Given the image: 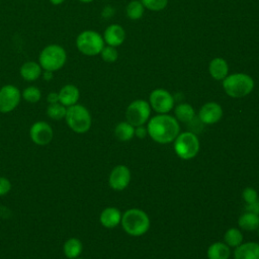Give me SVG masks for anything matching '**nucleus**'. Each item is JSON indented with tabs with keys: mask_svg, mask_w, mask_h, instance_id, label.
<instances>
[{
	"mask_svg": "<svg viewBox=\"0 0 259 259\" xmlns=\"http://www.w3.org/2000/svg\"><path fill=\"white\" fill-rule=\"evenodd\" d=\"M123 231L134 237L146 234L150 229V218L142 209L130 208L122 215L120 221Z\"/></svg>",
	"mask_w": 259,
	"mask_h": 259,
	"instance_id": "f03ea898",
	"label": "nucleus"
},
{
	"mask_svg": "<svg viewBox=\"0 0 259 259\" xmlns=\"http://www.w3.org/2000/svg\"><path fill=\"white\" fill-rule=\"evenodd\" d=\"M253 78L245 73H234L223 80V88L227 95L233 98H242L249 95L254 89Z\"/></svg>",
	"mask_w": 259,
	"mask_h": 259,
	"instance_id": "7ed1b4c3",
	"label": "nucleus"
},
{
	"mask_svg": "<svg viewBox=\"0 0 259 259\" xmlns=\"http://www.w3.org/2000/svg\"><path fill=\"white\" fill-rule=\"evenodd\" d=\"M234 259H259V243H242L235 248Z\"/></svg>",
	"mask_w": 259,
	"mask_h": 259,
	"instance_id": "dca6fc26",
	"label": "nucleus"
},
{
	"mask_svg": "<svg viewBox=\"0 0 259 259\" xmlns=\"http://www.w3.org/2000/svg\"><path fill=\"white\" fill-rule=\"evenodd\" d=\"M47 101H48L49 104L59 102V94H58V92H50L48 94V96H47Z\"/></svg>",
	"mask_w": 259,
	"mask_h": 259,
	"instance_id": "f704fd0d",
	"label": "nucleus"
},
{
	"mask_svg": "<svg viewBox=\"0 0 259 259\" xmlns=\"http://www.w3.org/2000/svg\"><path fill=\"white\" fill-rule=\"evenodd\" d=\"M131 181V171L124 165H117L115 166L108 178L109 186L116 191H121L127 187Z\"/></svg>",
	"mask_w": 259,
	"mask_h": 259,
	"instance_id": "f8f14e48",
	"label": "nucleus"
},
{
	"mask_svg": "<svg viewBox=\"0 0 259 259\" xmlns=\"http://www.w3.org/2000/svg\"><path fill=\"white\" fill-rule=\"evenodd\" d=\"M257 230H258V237H259V228Z\"/></svg>",
	"mask_w": 259,
	"mask_h": 259,
	"instance_id": "58836bf2",
	"label": "nucleus"
},
{
	"mask_svg": "<svg viewBox=\"0 0 259 259\" xmlns=\"http://www.w3.org/2000/svg\"><path fill=\"white\" fill-rule=\"evenodd\" d=\"M151 114V106L150 103L143 99H137L130 103L125 110L126 121L132 125L140 126L144 125Z\"/></svg>",
	"mask_w": 259,
	"mask_h": 259,
	"instance_id": "6e6552de",
	"label": "nucleus"
},
{
	"mask_svg": "<svg viewBox=\"0 0 259 259\" xmlns=\"http://www.w3.org/2000/svg\"><path fill=\"white\" fill-rule=\"evenodd\" d=\"M29 137L31 141L38 146H46L50 144L54 137L52 126L42 120L34 122L29 128Z\"/></svg>",
	"mask_w": 259,
	"mask_h": 259,
	"instance_id": "9b49d317",
	"label": "nucleus"
},
{
	"mask_svg": "<svg viewBox=\"0 0 259 259\" xmlns=\"http://www.w3.org/2000/svg\"><path fill=\"white\" fill-rule=\"evenodd\" d=\"M145 9L151 11H161L166 8L168 0H141Z\"/></svg>",
	"mask_w": 259,
	"mask_h": 259,
	"instance_id": "c756f323",
	"label": "nucleus"
},
{
	"mask_svg": "<svg viewBox=\"0 0 259 259\" xmlns=\"http://www.w3.org/2000/svg\"><path fill=\"white\" fill-rule=\"evenodd\" d=\"M121 212L118 208L113 207V206H109L104 208L99 217V221L101 223V225L104 228L107 229H112L115 228L117 225L120 224L121 221Z\"/></svg>",
	"mask_w": 259,
	"mask_h": 259,
	"instance_id": "f3484780",
	"label": "nucleus"
},
{
	"mask_svg": "<svg viewBox=\"0 0 259 259\" xmlns=\"http://www.w3.org/2000/svg\"><path fill=\"white\" fill-rule=\"evenodd\" d=\"M54 72H51V71H45V72H42V74H41V76H42V78L46 80V81H51L53 78H54V74H53Z\"/></svg>",
	"mask_w": 259,
	"mask_h": 259,
	"instance_id": "c9c22d12",
	"label": "nucleus"
},
{
	"mask_svg": "<svg viewBox=\"0 0 259 259\" xmlns=\"http://www.w3.org/2000/svg\"><path fill=\"white\" fill-rule=\"evenodd\" d=\"M144 11H145V7L142 4L141 0H132L125 8L126 15L132 20H138L142 18Z\"/></svg>",
	"mask_w": 259,
	"mask_h": 259,
	"instance_id": "a878e982",
	"label": "nucleus"
},
{
	"mask_svg": "<svg viewBox=\"0 0 259 259\" xmlns=\"http://www.w3.org/2000/svg\"><path fill=\"white\" fill-rule=\"evenodd\" d=\"M75 259H82V258H79V257H78V258H75Z\"/></svg>",
	"mask_w": 259,
	"mask_h": 259,
	"instance_id": "ea45409f",
	"label": "nucleus"
},
{
	"mask_svg": "<svg viewBox=\"0 0 259 259\" xmlns=\"http://www.w3.org/2000/svg\"><path fill=\"white\" fill-rule=\"evenodd\" d=\"M174 114L178 121L190 122L195 116V111L189 103H180L175 107Z\"/></svg>",
	"mask_w": 259,
	"mask_h": 259,
	"instance_id": "5701e85b",
	"label": "nucleus"
},
{
	"mask_svg": "<svg viewBox=\"0 0 259 259\" xmlns=\"http://www.w3.org/2000/svg\"><path fill=\"white\" fill-rule=\"evenodd\" d=\"M53 5H60L62 4L65 0H49Z\"/></svg>",
	"mask_w": 259,
	"mask_h": 259,
	"instance_id": "e433bc0d",
	"label": "nucleus"
},
{
	"mask_svg": "<svg viewBox=\"0 0 259 259\" xmlns=\"http://www.w3.org/2000/svg\"><path fill=\"white\" fill-rule=\"evenodd\" d=\"M149 101L151 108L160 114L168 113L174 107V97L169 91L163 88L154 89L150 93Z\"/></svg>",
	"mask_w": 259,
	"mask_h": 259,
	"instance_id": "1a4fd4ad",
	"label": "nucleus"
},
{
	"mask_svg": "<svg viewBox=\"0 0 259 259\" xmlns=\"http://www.w3.org/2000/svg\"><path fill=\"white\" fill-rule=\"evenodd\" d=\"M238 225L242 230L253 232L259 228V214L245 211L238 219Z\"/></svg>",
	"mask_w": 259,
	"mask_h": 259,
	"instance_id": "412c9836",
	"label": "nucleus"
},
{
	"mask_svg": "<svg viewBox=\"0 0 259 259\" xmlns=\"http://www.w3.org/2000/svg\"><path fill=\"white\" fill-rule=\"evenodd\" d=\"M223 117V108L217 102L204 103L199 111L198 118L204 124H213Z\"/></svg>",
	"mask_w": 259,
	"mask_h": 259,
	"instance_id": "ddd939ff",
	"label": "nucleus"
},
{
	"mask_svg": "<svg viewBox=\"0 0 259 259\" xmlns=\"http://www.w3.org/2000/svg\"><path fill=\"white\" fill-rule=\"evenodd\" d=\"M79 1L82 2V3H90V2H92L94 0H79Z\"/></svg>",
	"mask_w": 259,
	"mask_h": 259,
	"instance_id": "4c0bfd02",
	"label": "nucleus"
},
{
	"mask_svg": "<svg viewBox=\"0 0 259 259\" xmlns=\"http://www.w3.org/2000/svg\"><path fill=\"white\" fill-rule=\"evenodd\" d=\"M208 259H229L231 256V248L223 242L212 243L206 251Z\"/></svg>",
	"mask_w": 259,
	"mask_h": 259,
	"instance_id": "aec40b11",
	"label": "nucleus"
},
{
	"mask_svg": "<svg viewBox=\"0 0 259 259\" xmlns=\"http://www.w3.org/2000/svg\"><path fill=\"white\" fill-rule=\"evenodd\" d=\"M21 99L20 90L12 85L7 84L0 88V112L8 113L13 111Z\"/></svg>",
	"mask_w": 259,
	"mask_h": 259,
	"instance_id": "9d476101",
	"label": "nucleus"
},
{
	"mask_svg": "<svg viewBox=\"0 0 259 259\" xmlns=\"http://www.w3.org/2000/svg\"><path fill=\"white\" fill-rule=\"evenodd\" d=\"M104 39L100 33L95 30L87 29L80 32L76 38V47L78 51L89 57L99 55L104 48Z\"/></svg>",
	"mask_w": 259,
	"mask_h": 259,
	"instance_id": "423d86ee",
	"label": "nucleus"
},
{
	"mask_svg": "<svg viewBox=\"0 0 259 259\" xmlns=\"http://www.w3.org/2000/svg\"><path fill=\"white\" fill-rule=\"evenodd\" d=\"M115 137L121 142H127L135 136V126L127 121H121L114 128Z\"/></svg>",
	"mask_w": 259,
	"mask_h": 259,
	"instance_id": "b1692460",
	"label": "nucleus"
},
{
	"mask_svg": "<svg viewBox=\"0 0 259 259\" xmlns=\"http://www.w3.org/2000/svg\"><path fill=\"white\" fill-rule=\"evenodd\" d=\"M83 250L82 242L77 238H69L63 246V252L69 259L78 258Z\"/></svg>",
	"mask_w": 259,
	"mask_h": 259,
	"instance_id": "4be33fe9",
	"label": "nucleus"
},
{
	"mask_svg": "<svg viewBox=\"0 0 259 259\" xmlns=\"http://www.w3.org/2000/svg\"><path fill=\"white\" fill-rule=\"evenodd\" d=\"M148 135V130L147 127H144L143 125L136 126L135 127V136H137L140 139H144Z\"/></svg>",
	"mask_w": 259,
	"mask_h": 259,
	"instance_id": "473e14b6",
	"label": "nucleus"
},
{
	"mask_svg": "<svg viewBox=\"0 0 259 259\" xmlns=\"http://www.w3.org/2000/svg\"><path fill=\"white\" fill-rule=\"evenodd\" d=\"M100 56H101V59L104 62H106V63H113L118 58V52H117L115 47L106 46L100 52Z\"/></svg>",
	"mask_w": 259,
	"mask_h": 259,
	"instance_id": "c85d7f7f",
	"label": "nucleus"
},
{
	"mask_svg": "<svg viewBox=\"0 0 259 259\" xmlns=\"http://www.w3.org/2000/svg\"><path fill=\"white\" fill-rule=\"evenodd\" d=\"M65 120L68 126L77 134H84L91 127L92 118L89 110L82 104H74L67 107Z\"/></svg>",
	"mask_w": 259,
	"mask_h": 259,
	"instance_id": "39448f33",
	"label": "nucleus"
},
{
	"mask_svg": "<svg viewBox=\"0 0 259 259\" xmlns=\"http://www.w3.org/2000/svg\"><path fill=\"white\" fill-rule=\"evenodd\" d=\"M103 39L107 46L118 47L125 39V30L119 24L108 25L103 32Z\"/></svg>",
	"mask_w": 259,
	"mask_h": 259,
	"instance_id": "4468645a",
	"label": "nucleus"
},
{
	"mask_svg": "<svg viewBox=\"0 0 259 259\" xmlns=\"http://www.w3.org/2000/svg\"><path fill=\"white\" fill-rule=\"evenodd\" d=\"M67 112V107L60 102L49 104L47 107V115L55 120H61L65 118Z\"/></svg>",
	"mask_w": 259,
	"mask_h": 259,
	"instance_id": "bb28decb",
	"label": "nucleus"
},
{
	"mask_svg": "<svg viewBox=\"0 0 259 259\" xmlns=\"http://www.w3.org/2000/svg\"><path fill=\"white\" fill-rule=\"evenodd\" d=\"M199 140L197 136L191 132L179 133L174 140V151L176 155L183 160L194 158L199 152Z\"/></svg>",
	"mask_w": 259,
	"mask_h": 259,
	"instance_id": "0eeeda50",
	"label": "nucleus"
},
{
	"mask_svg": "<svg viewBox=\"0 0 259 259\" xmlns=\"http://www.w3.org/2000/svg\"><path fill=\"white\" fill-rule=\"evenodd\" d=\"M19 73L23 80L27 82H32L37 80L41 76L42 68L37 62L28 61L21 65Z\"/></svg>",
	"mask_w": 259,
	"mask_h": 259,
	"instance_id": "6ab92c4d",
	"label": "nucleus"
},
{
	"mask_svg": "<svg viewBox=\"0 0 259 259\" xmlns=\"http://www.w3.org/2000/svg\"><path fill=\"white\" fill-rule=\"evenodd\" d=\"M148 135L153 141L159 144H169L174 142L180 133L178 120L167 113L158 114L152 117L147 125Z\"/></svg>",
	"mask_w": 259,
	"mask_h": 259,
	"instance_id": "f257e3e1",
	"label": "nucleus"
},
{
	"mask_svg": "<svg viewBox=\"0 0 259 259\" xmlns=\"http://www.w3.org/2000/svg\"><path fill=\"white\" fill-rule=\"evenodd\" d=\"M246 211H250V212H254V213L259 214V200H257L253 203L247 204L246 205Z\"/></svg>",
	"mask_w": 259,
	"mask_h": 259,
	"instance_id": "72a5a7b5",
	"label": "nucleus"
},
{
	"mask_svg": "<svg viewBox=\"0 0 259 259\" xmlns=\"http://www.w3.org/2000/svg\"><path fill=\"white\" fill-rule=\"evenodd\" d=\"M11 189V182L8 178L0 176V196L6 195Z\"/></svg>",
	"mask_w": 259,
	"mask_h": 259,
	"instance_id": "2f4dec72",
	"label": "nucleus"
},
{
	"mask_svg": "<svg viewBox=\"0 0 259 259\" xmlns=\"http://www.w3.org/2000/svg\"><path fill=\"white\" fill-rule=\"evenodd\" d=\"M58 94L59 102L66 107L76 104L80 98V91L78 87L73 84H67L63 86L58 92Z\"/></svg>",
	"mask_w": 259,
	"mask_h": 259,
	"instance_id": "2eb2a0df",
	"label": "nucleus"
},
{
	"mask_svg": "<svg viewBox=\"0 0 259 259\" xmlns=\"http://www.w3.org/2000/svg\"><path fill=\"white\" fill-rule=\"evenodd\" d=\"M66 62V50L62 46L56 44L45 47L38 56V64L45 71H58L65 66Z\"/></svg>",
	"mask_w": 259,
	"mask_h": 259,
	"instance_id": "20e7f679",
	"label": "nucleus"
},
{
	"mask_svg": "<svg viewBox=\"0 0 259 259\" xmlns=\"http://www.w3.org/2000/svg\"><path fill=\"white\" fill-rule=\"evenodd\" d=\"M21 98L28 103H36L41 98V92L36 86H28L21 92Z\"/></svg>",
	"mask_w": 259,
	"mask_h": 259,
	"instance_id": "cd10ccee",
	"label": "nucleus"
},
{
	"mask_svg": "<svg viewBox=\"0 0 259 259\" xmlns=\"http://www.w3.org/2000/svg\"><path fill=\"white\" fill-rule=\"evenodd\" d=\"M208 72L214 80L223 81L229 73V66L227 61L220 57L212 59L208 65Z\"/></svg>",
	"mask_w": 259,
	"mask_h": 259,
	"instance_id": "a211bd4d",
	"label": "nucleus"
},
{
	"mask_svg": "<svg viewBox=\"0 0 259 259\" xmlns=\"http://www.w3.org/2000/svg\"><path fill=\"white\" fill-rule=\"evenodd\" d=\"M242 197L247 204H250L258 200V193L253 187H247L243 190Z\"/></svg>",
	"mask_w": 259,
	"mask_h": 259,
	"instance_id": "7c9ffc66",
	"label": "nucleus"
},
{
	"mask_svg": "<svg viewBox=\"0 0 259 259\" xmlns=\"http://www.w3.org/2000/svg\"><path fill=\"white\" fill-rule=\"evenodd\" d=\"M224 243H226L230 248H236L243 242V234L237 228H230L226 231L224 235Z\"/></svg>",
	"mask_w": 259,
	"mask_h": 259,
	"instance_id": "393cba45",
	"label": "nucleus"
}]
</instances>
